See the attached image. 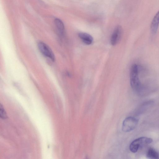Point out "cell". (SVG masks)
Masks as SVG:
<instances>
[{"instance_id": "cell-10", "label": "cell", "mask_w": 159, "mask_h": 159, "mask_svg": "<svg viewBox=\"0 0 159 159\" xmlns=\"http://www.w3.org/2000/svg\"><path fill=\"white\" fill-rule=\"evenodd\" d=\"M0 116L3 119H5L7 117L6 113L1 104L0 105Z\"/></svg>"}, {"instance_id": "cell-3", "label": "cell", "mask_w": 159, "mask_h": 159, "mask_svg": "<svg viewBox=\"0 0 159 159\" xmlns=\"http://www.w3.org/2000/svg\"><path fill=\"white\" fill-rule=\"evenodd\" d=\"M138 122V119L135 117L129 116L126 118L123 122L122 130L125 132L132 131L136 127Z\"/></svg>"}, {"instance_id": "cell-9", "label": "cell", "mask_w": 159, "mask_h": 159, "mask_svg": "<svg viewBox=\"0 0 159 159\" xmlns=\"http://www.w3.org/2000/svg\"><path fill=\"white\" fill-rule=\"evenodd\" d=\"M147 157L148 158L157 159L159 158V154L154 148H150L148 150L146 154Z\"/></svg>"}, {"instance_id": "cell-6", "label": "cell", "mask_w": 159, "mask_h": 159, "mask_svg": "<svg viewBox=\"0 0 159 159\" xmlns=\"http://www.w3.org/2000/svg\"><path fill=\"white\" fill-rule=\"evenodd\" d=\"M159 26V10L153 17L151 22L150 29L152 34H155Z\"/></svg>"}, {"instance_id": "cell-2", "label": "cell", "mask_w": 159, "mask_h": 159, "mask_svg": "<svg viewBox=\"0 0 159 159\" xmlns=\"http://www.w3.org/2000/svg\"><path fill=\"white\" fill-rule=\"evenodd\" d=\"M152 139L150 138L142 137L138 138L133 141L129 146L130 150L133 153L137 152L141 147L149 144L152 142Z\"/></svg>"}, {"instance_id": "cell-1", "label": "cell", "mask_w": 159, "mask_h": 159, "mask_svg": "<svg viewBox=\"0 0 159 159\" xmlns=\"http://www.w3.org/2000/svg\"><path fill=\"white\" fill-rule=\"evenodd\" d=\"M141 67L136 64H133L130 70V84L133 90L139 94H142L145 91L147 88L141 81L140 73Z\"/></svg>"}, {"instance_id": "cell-4", "label": "cell", "mask_w": 159, "mask_h": 159, "mask_svg": "<svg viewBox=\"0 0 159 159\" xmlns=\"http://www.w3.org/2000/svg\"><path fill=\"white\" fill-rule=\"evenodd\" d=\"M38 47L40 52L43 55L52 61H54L55 57L53 53L47 44L43 42H39L38 43Z\"/></svg>"}, {"instance_id": "cell-7", "label": "cell", "mask_w": 159, "mask_h": 159, "mask_svg": "<svg viewBox=\"0 0 159 159\" xmlns=\"http://www.w3.org/2000/svg\"><path fill=\"white\" fill-rule=\"evenodd\" d=\"M79 36L82 41L87 45H90L93 42V37L88 33L83 32L80 33L79 34Z\"/></svg>"}, {"instance_id": "cell-5", "label": "cell", "mask_w": 159, "mask_h": 159, "mask_svg": "<svg viewBox=\"0 0 159 159\" xmlns=\"http://www.w3.org/2000/svg\"><path fill=\"white\" fill-rule=\"evenodd\" d=\"M122 33V29L121 26L118 25L114 29L111 35L110 42L112 45H116L120 40Z\"/></svg>"}, {"instance_id": "cell-8", "label": "cell", "mask_w": 159, "mask_h": 159, "mask_svg": "<svg viewBox=\"0 0 159 159\" xmlns=\"http://www.w3.org/2000/svg\"><path fill=\"white\" fill-rule=\"evenodd\" d=\"M54 23L59 33L61 35H63L64 31V26L62 21L59 19L56 18L54 20Z\"/></svg>"}]
</instances>
